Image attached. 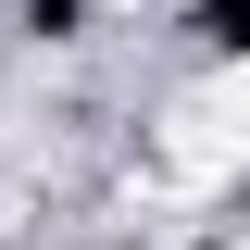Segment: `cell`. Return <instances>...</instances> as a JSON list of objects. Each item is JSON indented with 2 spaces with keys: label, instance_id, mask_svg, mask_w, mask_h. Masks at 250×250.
Listing matches in <instances>:
<instances>
[{
  "label": "cell",
  "instance_id": "obj_1",
  "mask_svg": "<svg viewBox=\"0 0 250 250\" xmlns=\"http://www.w3.org/2000/svg\"><path fill=\"white\" fill-rule=\"evenodd\" d=\"M238 150H250V75L175 100V125H163V163H175V175H225Z\"/></svg>",
  "mask_w": 250,
  "mask_h": 250
}]
</instances>
